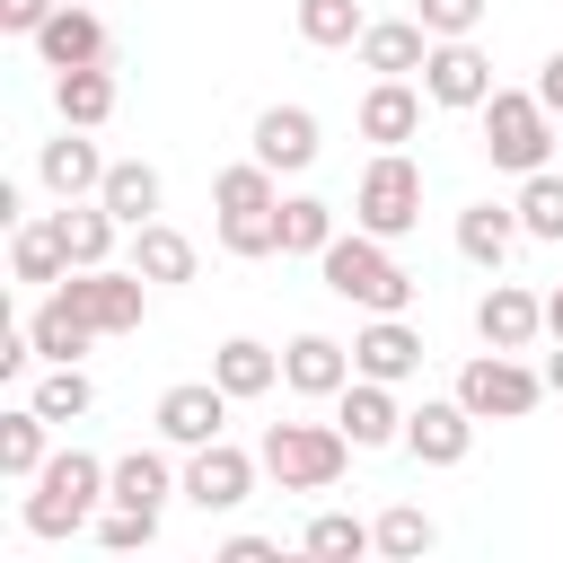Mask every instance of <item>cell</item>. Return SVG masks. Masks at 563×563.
<instances>
[{"label":"cell","mask_w":563,"mask_h":563,"mask_svg":"<svg viewBox=\"0 0 563 563\" xmlns=\"http://www.w3.org/2000/svg\"><path fill=\"white\" fill-rule=\"evenodd\" d=\"M317 282L343 299V308H361V317H405L413 308V273L396 264V238H369V229H343L325 255H317Z\"/></svg>","instance_id":"6da1fadb"},{"label":"cell","mask_w":563,"mask_h":563,"mask_svg":"<svg viewBox=\"0 0 563 563\" xmlns=\"http://www.w3.org/2000/svg\"><path fill=\"white\" fill-rule=\"evenodd\" d=\"M106 457H88V449H53L44 466H35V484H26V501H18V519H26V537H79V528H97V510H106Z\"/></svg>","instance_id":"7a4b0ae2"},{"label":"cell","mask_w":563,"mask_h":563,"mask_svg":"<svg viewBox=\"0 0 563 563\" xmlns=\"http://www.w3.org/2000/svg\"><path fill=\"white\" fill-rule=\"evenodd\" d=\"M475 123H484V158L501 167V176H537V167H554V106L537 97V88H493L484 106H475Z\"/></svg>","instance_id":"3957f363"},{"label":"cell","mask_w":563,"mask_h":563,"mask_svg":"<svg viewBox=\"0 0 563 563\" xmlns=\"http://www.w3.org/2000/svg\"><path fill=\"white\" fill-rule=\"evenodd\" d=\"M255 457L282 493H334L352 466V440H343V422H264Z\"/></svg>","instance_id":"277c9868"},{"label":"cell","mask_w":563,"mask_h":563,"mask_svg":"<svg viewBox=\"0 0 563 563\" xmlns=\"http://www.w3.org/2000/svg\"><path fill=\"white\" fill-rule=\"evenodd\" d=\"M352 229H369V238H413V229H422V167H413L405 150H378V158L361 167V185H352Z\"/></svg>","instance_id":"5b68a950"},{"label":"cell","mask_w":563,"mask_h":563,"mask_svg":"<svg viewBox=\"0 0 563 563\" xmlns=\"http://www.w3.org/2000/svg\"><path fill=\"white\" fill-rule=\"evenodd\" d=\"M457 405L475 413V422H528L537 405H545V369H528L519 352H475L466 369H457Z\"/></svg>","instance_id":"8992f818"},{"label":"cell","mask_w":563,"mask_h":563,"mask_svg":"<svg viewBox=\"0 0 563 563\" xmlns=\"http://www.w3.org/2000/svg\"><path fill=\"white\" fill-rule=\"evenodd\" d=\"M53 290H70V308H79L97 334H141V317H150V290H158V282H141L132 264H88V273H62Z\"/></svg>","instance_id":"52a82bcc"},{"label":"cell","mask_w":563,"mask_h":563,"mask_svg":"<svg viewBox=\"0 0 563 563\" xmlns=\"http://www.w3.org/2000/svg\"><path fill=\"white\" fill-rule=\"evenodd\" d=\"M255 475H264V457L238 449L229 431L202 440V449H185V501H194L202 519H229L238 501H255Z\"/></svg>","instance_id":"ba28073f"},{"label":"cell","mask_w":563,"mask_h":563,"mask_svg":"<svg viewBox=\"0 0 563 563\" xmlns=\"http://www.w3.org/2000/svg\"><path fill=\"white\" fill-rule=\"evenodd\" d=\"M422 97H431L440 114H475V106L493 97V62H484V44H475V35H431Z\"/></svg>","instance_id":"9c48e42d"},{"label":"cell","mask_w":563,"mask_h":563,"mask_svg":"<svg viewBox=\"0 0 563 563\" xmlns=\"http://www.w3.org/2000/svg\"><path fill=\"white\" fill-rule=\"evenodd\" d=\"M466 449H475V413L457 405V387L405 405V457L413 466H466Z\"/></svg>","instance_id":"30bf717a"},{"label":"cell","mask_w":563,"mask_h":563,"mask_svg":"<svg viewBox=\"0 0 563 563\" xmlns=\"http://www.w3.org/2000/svg\"><path fill=\"white\" fill-rule=\"evenodd\" d=\"M229 405H238V396H229L220 378H185V387H167V396H158V413H150V422H158V440H167V449H202V440H220V431H229Z\"/></svg>","instance_id":"8fae6325"},{"label":"cell","mask_w":563,"mask_h":563,"mask_svg":"<svg viewBox=\"0 0 563 563\" xmlns=\"http://www.w3.org/2000/svg\"><path fill=\"white\" fill-rule=\"evenodd\" d=\"M106 167H114V158H106V150H97L79 123H62V132L35 150V185H44L53 202H88V194L106 185Z\"/></svg>","instance_id":"7c38bea8"},{"label":"cell","mask_w":563,"mask_h":563,"mask_svg":"<svg viewBox=\"0 0 563 563\" xmlns=\"http://www.w3.org/2000/svg\"><path fill=\"white\" fill-rule=\"evenodd\" d=\"M545 334V299L528 290V282H484V299H475V343H493V352H528Z\"/></svg>","instance_id":"4fadbf2b"},{"label":"cell","mask_w":563,"mask_h":563,"mask_svg":"<svg viewBox=\"0 0 563 563\" xmlns=\"http://www.w3.org/2000/svg\"><path fill=\"white\" fill-rule=\"evenodd\" d=\"M334 422H343L352 449H405V405H396L387 378H361L352 369V387L334 396Z\"/></svg>","instance_id":"5bb4252c"},{"label":"cell","mask_w":563,"mask_h":563,"mask_svg":"<svg viewBox=\"0 0 563 563\" xmlns=\"http://www.w3.org/2000/svg\"><path fill=\"white\" fill-rule=\"evenodd\" d=\"M422 79H369L361 88V141L369 150H405V141H422Z\"/></svg>","instance_id":"9a60e30c"},{"label":"cell","mask_w":563,"mask_h":563,"mask_svg":"<svg viewBox=\"0 0 563 563\" xmlns=\"http://www.w3.org/2000/svg\"><path fill=\"white\" fill-rule=\"evenodd\" d=\"M352 369H361V378H387V387L422 378V325H413V317H369V325L352 334Z\"/></svg>","instance_id":"2e32d148"},{"label":"cell","mask_w":563,"mask_h":563,"mask_svg":"<svg viewBox=\"0 0 563 563\" xmlns=\"http://www.w3.org/2000/svg\"><path fill=\"white\" fill-rule=\"evenodd\" d=\"M282 387L334 405V396L352 387V343H334V334H290V343H282Z\"/></svg>","instance_id":"e0dca14e"},{"label":"cell","mask_w":563,"mask_h":563,"mask_svg":"<svg viewBox=\"0 0 563 563\" xmlns=\"http://www.w3.org/2000/svg\"><path fill=\"white\" fill-rule=\"evenodd\" d=\"M35 53H44V70H79V62H114V35H106V18H97V9L62 0V9L35 26Z\"/></svg>","instance_id":"ac0fdd59"},{"label":"cell","mask_w":563,"mask_h":563,"mask_svg":"<svg viewBox=\"0 0 563 563\" xmlns=\"http://www.w3.org/2000/svg\"><path fill=\"white\" fill-rule=\"evenodd\" d=\"M352 53H361L369 79H422V62H431V26H422V18H369Z\"/></svg>","instance_id":"d6986e66"},{"label":"cell","mask_w":563,"mask_h":563,"mask_svg":"<svg viewBox=\"0 0 563 563\" xmlns=\"http://www.w3.org/2000/svg\"><path fill=\"white\" fill-rule=\"evenodd\" d=\"M246 141H255V158H264V167H282V176H308V167H317V150H325V132H317V114H308V106H264Z\"/></svg>","instance_id":"ffe728a7"},{"label":"cell","mask_w":563,"mask_h":563,"mask_svg":"<svg viewBox=\"0 0 563 563\" xmlns=\"http://www.w3.org/2000/svg\"><path fill=\"white\" fill-rule=\"evenodd\" d=\"M176 493H185V466L167 457V440L158 449H123L114 475H106V501H123V510H167Z\"/></svg>","instance_id":"44dd1931"},{"label":"cell","mask_w":563,"mask_h":563,"mask_svg":"<svg viewBox=\"0 0 563 563\" xmlns=\"http://www.w3.org/2000/svg\"><path fill=\"white\" fill-rule=\"evenodd\" d=\"M519 238H528V229H519V202H466V211H457V255H466L484 282L519 255Z\"/></svg>","instance_id":"7402d4cb"},{"label":"cell","mask_w":563,"mask_h":563,"mask_svg":"<svg viewBox=\"0 0 563 563\" xmlns=\"http://www.w3.org/2000/svg\"><path fill=\"white\" fill-rule=\"evenodd\" d=\"M123 264H132L141 282H158V290H185V282L202 273V246H194L185 229H167V220H141L132 246H123Z\"/></svg>","instance_id":"603a6c76"},{"label":"cell","mask_w":563,"mask_h":563,"mask_svg":"<svg viewBox=\"0 0 563 563\" xmlns=\"http://www.w3.org/2000/svg\"><path fill=\"white\" fill-rule=\"evenodd\" d=\"M114 106H123V88H114V62L53 70V114H62V123H79V132H106V123H114Z\"/></svg>","instance_id":"cb8c5ba5"},{"label":"cell","mask_w":563,"mask_h":563,"mask_svg":"<svg viewBox=\"0 0 563 563\" xmlns=\"http://www.w3.org/2000/svg\"><path fill=\"white\" fill-rule=\"evenodd\" d=\"M53 220V238H62V255H70V273H88V264H114V238H132L97 194L88 202H62V211H44Z\"/></svg>","instance_id":"d4e9b609"},{"label":"cell","mask_w":563,"mask_h":563,"mask_svg":"<svg viewBox=\"0 0 563 563\" xmlns=\"http://www.w3.org/2000/svg\"><path fill=\"white\" fill-rule=\"evenodd\" d=\"M97 202H106L123 229H141V220H158V211H167V176H158L150 158H114V167H106V185H97Z\"/></svg>","instance_id":"484cf974"},{"label":"cell","mask_w":563,"mask_h":563,"mask_svg":"<svg viewBox=\"0 0 563 563\" xmlns=\"http://www.w3.org/2000/svg\"><path fill=\"white\" fill-rule=\"evenodd\" d=\"M211 378H220L238 405H255V396H273V387H282V352H273V343H255V334H229V343L211 352Z\"/></svg>","instance_id":"4316f807"},{"label":"cell","mask_w":563,"mask_h":563,"mask_svg":"<svg viewBox=\"0 0 563 563\" xmlns=\"http://www.w3.org/2000/svg\"><path fill=\"white\" fill-rule=\"evenodd\" d=\"M26 334H35V352H44V361H88V343H106V334L70 308V290H44V299H35V317H26Z\"/></svg>","instance_id":"83f0119b"},{"label":"cell","mask_w":563,"mask_h":563,"mask_svg":"<svg viewBox=\"0 0 563 563\" xmlns=\"http://www.w3.org/2000/svg\"><path fill=\"white\" fill-rule=\"evenodd\" d=\"M44 457H53V422H44V413H35V396H26V405H9V413H0V475H9V484H35V466H44Z\"/></svg>","instance_id":"f1b7e54d"},{"label":"cell","mask_w":563,"mask_h":563,"mask_svg":"<svg viewBox=\"0 0 563 563\" xmlns=\"http://www.w3.org/2000/svg\"><path fill=\"white\" fill-rule=\"evenodd\" d=\"M334 238H343V220H334L325 194H282V255H308L317 264Z\"/></svg>","instance_id":"f546056e"},{"label":"cell","mask_w":563,"mask_h":563,"mask_svg":"<svg viewBox=\"0 0 563 563\" xmlns=\"http://www.w3.org/2000/svg\"><path fill=\"white\" fill-rule=\"evenodd\" d=\"M62 273H70V255H62L53 220H18V229H9V282H35V290H53Z\"/></svg>","instance_id":"4dcf8cb0"},{"label":"cell","mask_w":563,"mask_h":563,"mask_svg":"<svg viewBox=\"0 0 563 563\" xmlns=\"http://www.w3.org/2000/svg\"><path fill=\"white\" fill-rule=\"evenodd\" d=\"M273 202H282V167H264L255 150L211 176V211H273Z\"/></svg>","instance_id":"1f68e13d"},{"label":"cell","mask_w":563,"mask_h":563,"mask_svg":"<svg viewBox=\"0 0 563 563\" xmlns=\"http://www.w3.org/2000/svg\"><path fill=\"white\" fill-rule=\"evenodd\" d=\"M299 554H317V563H352V554H378V528L352 519V510H317V519L299 528Z\"/></svg>","instance_id":"d6a6232c"},{"label":"cell","mask_w":563,"mask_h":563,"mask_svg":"<svg viewBox=\"0 0 563 563\" xmlns=\"http://www.w3.org/2000/svg\"><path fill=\"white\" fill-rule=\"evenodd\" d=\"M369 528H378V554H387V563H422V554L440 545V519H431L422 501H387Z\"/></svg>","instance_id":"836d02e7"},{"label":"cell","mask_w":563,"mask_h":563,"mask_svg":"<svg viewBox=\"0 0 563 563\" xmlns=\"http://www.w3.org/2000/svg\"><path fill=\"white\" fill-rule=\"evenodd\" d=\"M35 413H44V422H88V413H97V378H88L79 361H53V369L35 378Z\"/></svg>","instance_id":"e575fe53"},{"label":"cell","mask_w":563,"mask_h":563,"mask_svg":"<svg viewBox=\"0 0 563 563\" xmlns=\"http://www.w3.org/2000/svg\"><path fill=\"white\" fill-rule=\"evenodd\" d=\"M361 26H369V9H361V0H299V44H317V53L361 44Z\"/></svg>","instance_id":"d590c367"},{"label":"cell","mask_w":563,"mask_h":563,"mask_svg":"<svg viewBox=\"0 0 563 563\" xmlns=\"http://www.w3.org/2000/svg\"><path fill=\"white\" fill-rule=\"evenodd\" d=\"M519 229L537 238V246H563V176L554 167H537V176H519Z\"/></svg>","instance_id":"8d00e7d4"},{"label":"cell","mask_w":563,"mask_h":563,"mask_svg":"<svg viewBox=\"0 0 563 563\" xmlns=\"http://www.w3.org/2000/svg\"><path fill=\"white\" fill-rule=\"evenodd\" d=\"M220 255H238V264L282 255V202L273 211H220Z\"/></svg>","instance_id":"74e56055"},{"label":"cell","mask_w":563,"mask_h":563,"mask_svg":"<svg viewBox=\"0 0 563 563\" xmlns=\"http://www.w3.org/2000/svg\"><path fill=\"white\" fill-rule=\"evenodd\" d=\"M97 545H106V554H141V545H158V510H123V501H106V510H97Z\"/></svg>","instance_id":"f35d334b"},{"label":"cell","mask_w":563,"mask_h":563,"mask_svg":"<svg viewBox=\"0 0 563 563\" xmlns=\"http://www.w3.org/2000/svg\"><path fill=\"white\" fill-rule=\"evenodd\" d=\"M484 9H493V0H413V18H422L431 35H475Z\"/></svg>","instance_id":"ab89813d"},{"label":"cell","mask_w":563,"mask_h":563,"mask_svg":"<svg viewBox=\"0 0 563 563\" xmlns=\"http://www.w3.org/2000/svg\"><path fill=\"white\" fill-rule=\"evenodd\" d=\"M53 9H62V0H0V35H26V44H35V26H44Z\"/></svg>","instance_id":"60d3db41"},{"label":"cell","mask_w":563,"mask_h":563,"mask_svg":"<svg viewBox=\"0 0 563 563\" xmlns=\"http://www.w3.org/2000/svg\"><path fill=\"white\" fill-rule=\"evenodd\" d=\"M282 545L273 537H255V528H238V537H220V563H273Z\"/></svg>","instance_id":"b9f144b4"},{"label":"cell","mask_w":563,"mask_h":563,"mask_svg":"<svg viewBox=\"0 0 563 563\" xmlns=\"http://www.w3.org/2000/svg\"><path fill=\"white\" fill-rule=\"evenodd\" d=\"M537 97H545V106H554V114H563V44H554V53H545V70H537Z\"/></svg>","instance_id":"7bdbcfd3"},{"label":"cell","mask_w":563,"mask_h":563,"mask_svg":"<svg viewBox=\"0 0 563 563\" xmlns=\"http://www.w3.org/2000/svg\"><path fill=\"white\" fill-rule=\"evenodd\" d=\"M545 334H554V343H563V282H554V290H545Z\"/></svg>","instance_id":"ee69618b"},{"label":"cell","mask_w":563,"mask_h":563,"mask_svg":"<svg viewBox=\"0 0 563 563\" xmlns=\"http://www.w3.org/2000/svg\"><path fill=\"white\" fill-rule=\"evenodd\" d=\"M545 396H563V343L545 352Z\"/></svg>","instance_id":"f6af8a7d"}]
</instances>
